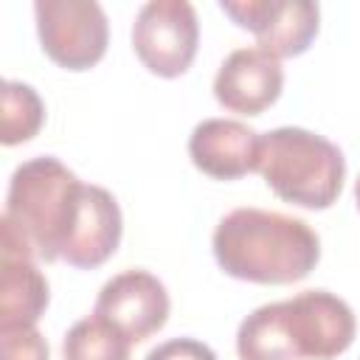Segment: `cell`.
<instances>
[{
	"label": "cell",
	"mask_w": 360,
	"mask_h": 360,
	"mask_svg": "<svg viewBox=\"0 0 360 360\" xmlns=\"http://www.w3.org/2000/svg\"><path fill=\"white\" fill-rule=\"evenodd\" d=\"M357 335L352 307L329 290H304L256 307L236 329L239 360H332Z\"/></svg>",
	"instance_id": "obj_1"
},
{
	"label": "cell",
	"mask_w": 360,
	"mask_h": 360,
	"mask_svg": "<svg viewBox=\"0 0 360 360\" xmlns=\"http://www.w3.org/2000/svg\"><path fill=\"white\" fill-rule=\"evenodd\" d=\"M211 250L225 276L250 284H295L321 262V239L304 219L253 205L217 222Z\"/></svg>",
	"instance_id": "obj_2"
},
{
	"label": "cell",
	"mask_w": 360,
	"mask_h": 360,
	"mask_svg": "<svg viewBox=\"0 0 360 360\" xmlns=\"http://www.w3.org/2000/svg\"><path fill=\"white\" fill-rule=\"evenodd\" d=\"M84 183L53 155L20 163L8 180L0 231L11 233L37 262H56L70 239Z\"/></svg>",
	"instance_id": "obj_3"
},
{
	"label": "cell",
	"mask_w": 360,
	"mask_h": 360,
	"mask_svg": "<svg viewBox=\"0 0 360 360\" xmlns=\"http://www.w3.org/2000/svg\"><path fill=\"white\" fill-rule=\"evenodd\" d=\"M264 186L284 202L326 211L343 188L346 158L323 135L304 127H276L259 138V166Z\"/></svg>",
	"instance_id": "obj_4"
},
{
	"label": "cell",
	"mask_w": 360,
	"mask_h": 360,
	"mask_svg": "<svg viewBox=\"0 0 360 360\" xmlns=\"http://www.w3.org/2000/svg\"><path fill=\"white\" fill-rule=\"evenodd\" d=\"M37 37L45 56L65 70H90L107 53L110 22L96 0H37Z\"/></svg>",
	"instance_id": "obj_5"
},
{
	"label": "cell",
	"mask_w": 360,
	"mask_h": 360,
	"mask_svg": "<svg viewBox=\"0 0 360 360\" xmlns=\"http://www.w3.org/2000/svg\"><path fill=\"white\" fill-rule=\"evenodd\" d=\"M200 45L197 11L188 0H149L138 8L132 22V51L141 65L160 76H183Z\"/></svg>",
	"instance_id": "obj_6"
},
{
	"label": "cell",
	"mask_w": 360,
	"mask_h": 360,
	"mask_svg": "<svg viewBox=\"0 0 360 360\" xmlns=\"http://www.w3.org/2000/svg\"><path fill=\"white\" fill-rule=\"evenodd\" d=\"M219 8L276 59L307 53L321 28V6L312 0H219Z\"/></svg>",
	"instance_id": "obj_7"
},
{
	"label": "cell",
	"mask_w": 360,
	"mask_h": 360,
	"mask_svg": "<svg viewBox=\"0 0 360 360\" xmlns=\"http://www.w3.org/2000/svg\"><path fill=\"white\" fill-rule=\"evenodd\" d=\"M169 307V290L158 276L146 270H124L104 281L93 315L115 326L132 343H141L166 326Z\"/></svg>",
	"instance_id": "obj_8"
},
{
	"label": "cell",
	"mask_w": 360,
	"mask_h": 360,
	"mask_svg": "<svg viewBox=\"0 0 360 360\" xmlns=\"http://www.w3.org/2000/svg\"><path fill=\"white\" fill-rule=\"evenodd\" d=\"M281 87V59L256 45L231 51L214 76V98L219 101V107L239 115H262L270 104L278 101Z\"/></svg>",
	"instance_id": "obj_9"
},
{
	"label": "cell",
	"mask_w": 360,
	"mask_h": 360,
	"mask_svg": "<svg viewBox=\"0 0 360 360\" xmlns=\"http://www.w3.org/2000/svg\"><path fill=\"white\" fill-rule=\"evenodd\" d=\"M259 138L236 118H202L188 135V158L214 180H239L259 166Z\"/></svg>",
	"instance_id": "obj_10"
},
{
	"label": "cell",
	"mask_w": 360,
	"mask_h": 360,
	"mask_svg": "<svg viewBox=\"0 0 360 360\" xmlns=\"http://www.w3.org/2000/svg\"><path fill=\"white\" fill-rule=\"evenodd\" d=\"M124 217L118 208V200L104 188L84 183L79 214L70 231V239L62 250V262H68L76 270H93L101 267L121 245Z\"/></svg>",
	"instance_id": "obj_11"
},
{
	"label": "cell",
	"mask_w": 360,
	"mask_h": 360,
	"mask_svg": "<svg viewBox=\"0 0 360 360\" xmlns=\"http://www.w3.org/2000/svg\"><path fill=\"white\" fill-rule=\"evenodd\" d=\"M48 307V278L14 239L0 242V329L37 326Z\"/></svg>",
	"instance_id": "obj_12"
},
{
	"label": "cell",
	"mask_w": 360,
	"mask_h": 360,
	"mask_svg": "<svg viewBox=\"0 0 360 360\" xmlns=\"http://www.w3.org/2000/svg\"><path fill=\"white\" fill-rule=\"evenodd\" d=\"M45 124V104L39 93L17 79H6L0 90V141L17 146L31 141Z\"/></svg>",
	"instance_id": "obj_13"
},
{
	"label": "cell",
	"mask_w": 360,
	"mask_h": 360,
	"mask_svg": "<svg viewBox=\"0 0 360 360\" xmlns=\"http://www.w3.org/2000/svg\"><path fill=\"white\" fill-rule=\"evenodd\" d=\"M132 340L98 315L76 321L62 340V360H129Z\"/></svg>",
	"instance_id": "obj_14"
},
{
	"label": "cell",
	"mask_w": 360,
	"mask_h": 360,
	"mask_svg": "<svg viewBox=\"0 0 360 360\" xmlns=\"http://www.w3.org/2000/svg\"><path fill=\"white\" fill-rule=\"evenodd\" d=\"M0 360H51V349L37 326L0 329Z\"/></svg>",
	"instance_id": "obj_15"
},
{
	"label": "cell",
	"mask_w": 360,
	"mask_h": 360,
	"mask_svg": "<svg viewBox=\"0 0 360 360\" xmlns=\"http://www.w3.org/2000/svg\"><path fill=\"white\" fill-rule=\"evenodd\" d=\"M143 360H217V352L197 338H169L158 343Z\"/></svg>",
	"instance_id": "obj_16"
},
{
	"label": "cell",
	"mask_w": 360,
	"mask_h": 360,
	"mask_svg": "<svg viewBox=\"0 0 360 360\" xmlns=\"http://www.w3.org/2000/svg\"><path fill=\"white\" fill-rule=\"evenodd\" d=\"M354 202H357V211H360V177L354 180Z\"/></svg>",
	"instance_id": "obj_17"
}]
</instances>
